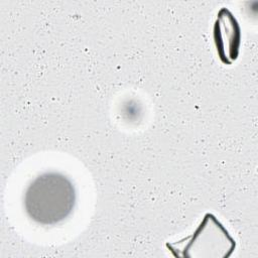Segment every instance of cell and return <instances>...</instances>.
Masks as SVG:
<instances>
[{
    "instance_id": "cell-1",
    "label": "cell",
    "mask_w": 258,
    "mask_h": 258,
    "mask_svg": "<svg viewBox=\"0 0 258 258\" xmlns=\"http://www.w3.org/2000/svg\"><path fill=\"white\" fill-rule=\"evenodd\" d=\"M76 204L72 181L56 172H47L30 182L24 194L28 217L42 225H53L68 218Z\"/></svg>"
},
{
    "instance_id": "cell-2",
    "label": "cell",
    "mask_w": 258,
    "mask_h": 258,
    "mask_svg": "<svg viewBox=\"0 0 258 258\" xmlns=\"http://www.w3.org/2000/svg\"><path fill=\"white\" fill-rule=\"evenodd\" d=\"M239 26L232 14L223 9L215 24V41L220 57L225 62H230L237 57L239 40Z\"/></svg>"
}]
</instances>
